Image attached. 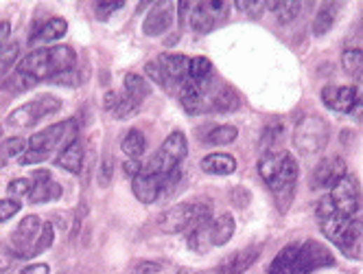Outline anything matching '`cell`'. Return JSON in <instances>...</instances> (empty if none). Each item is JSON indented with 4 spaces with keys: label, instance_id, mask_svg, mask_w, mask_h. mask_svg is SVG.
Here are the masks:
<instances>
[{
    "label": "cell",
    "instance_id": "6da1fadb",
    "mask_svg": "<svg viewBox=\"0 0 363 274\" xmlns=\"http://www.w3.org/2000/svg\"><path fill=\"white\" fill-rule=\"evenodd\" d=\"M210 219V207L202 202H184L175 204L169 211H165L158 219L160 230H165L167 235H177L184 230H193L197 224Z\"/></svg>",
    "mask_w": 363,
    "mask_h": 274
},
{
    "label": "cell",
    "instance_id": "7a4b0ae2",
    "mask_svg": "<svg viewBox=\"0 0 363 274\" xmlns=\"http://www.w3.org/2000/svg\"><path fill=\"white\" fill-rule=\"evenodd\" d=\"M186 154H189V141L184 132H171L167 141L160 145V150L151 156L149 164L144 169L160 178H167L173 171H177L179 162L186 158Z\"/></svg>",
    "mask_w": 363,
    "mask_h": 274
},
{
    "label": "cell",
    "instance_id": "3957f363",
    "mask_svg": "<svg viewBox=\"0 0 363 274\" xmlns=\"http://www.w3.org/2000/svg\"><path fill=\"white\" fill-rule=\"evenodd\" d=\"M331 138V127L322 117H304L294 130V145L296 150L304 156L320 154Z\"/></svg>",
    "mask_w": 363,
    "mask_h": 274
},
{
    "label": "cell",
    "instance_id": "277c9868",
    "mask_svg": "<svg viewBox=\"0 0 363 274\" xmlns=\"http://www.w3.org/2000/svg\"><path fill=\"white\" fill-rule=\"evenodd\" d=\"M60 99L57 97H53V95H42L38 99H33L20 107H15L13 112L9 115L7 119V125L11 127H18V130H27V127H33V125H38L42 119L50 117V115H55L57 110H60Z\"/></svg>",
    "mask_w": 363,
    "mask_h": 274
},
{
    "label": "cell",
    "instance_id": "5b68a950",
    "mask_svg": "<svg viewBox=\"0 0 363 274\" xmlns=\"http://www.w3.org/2000/svg\"><path fill=\"white\" fill-rule=\"evenodd\" d=\"M77 125L75 121H62V123H55L46 127L42 132H35L31 138H29V150L33 152H40L44 154L46 158L50 156L53 150H64L68 143L77 141Z\"/></svg>",
    "mask_w": 363,
    "mask_h": 274
},
{
    "label": "cell",
    "instance_id": "8992f818",
    "mask_svg": "<svg viewBox=\"0 0 363 274\" xmlns=\"http://www.w3.org/2000/svg\"><path fill=\"white\" fill-rule=\"evenodd\" d=\"M296 182H298V162L296 158L285 152L282 164H280V171L276 174V178L269 182V189L271 195L276 200V207L280 213H285L294 202V193H296Z\"/></svg>",
    "mask_w": 363,
    "mask_h": 274
},
{
    "label": "cell",
    "instance_id": "52a82bcc",
    "mask_svg": "<svg viewBox=\"0 0 363 274\" xmlns=\"http://www.w3.org/2000/svg\"><path fill=\"white\" fill-rule=\"evenodd\" d=\"M315 215H317V224L322 228V233L329 237V240L337 246L339 242V237L343 235V230L348 228L350 224V219L352 217H346V215H341L335 204H333V200L329 195H324L317 207H315Z\"/></svg>",
    "mask_w": 363,
    "mask_h": 274
},
{
    "label": "cell",
    "instance_id": "ba28073f",
    "mask_svg": "<svg viewBox=\"0 0 363 274\" xmlns=\"http://www.w3.org/2000/svg\"><path fill=\"white\" fill-rule=\"evenodd\" d=\"M335 263V257L329 248H324L317 242H304L300 244L298 252V274H311L320 268H329Z\"/></svg>",
    "mask_w": 363,
    "mask_h": 274
},
{
    "label": "cell",
    "instance_id": "9c48e42d",
    "mask_svg": "<svg viewBox=\"0 0 363 274\" xmlns=\"http://www.w3.org/2000/svg\"><path fill=\"white\" fill-rule=\"evenodd\" d=\"M40 230H42V222H40L38 215H29L18 224V228L11 235V248L18 257L29 259V252H31L35 240H38Z\"/></svg>",
    "mask_w": 363,
    "mask_h": 274
},
{
    "label": "cell",
    "instance_id": "30bf717a",
    "mask_svg": "<svg viewBox=\"0 0 363 274\" xmlns=\"http://www.w3.org/2000/svg\"><path fill=\"white\" fill-rule=\"evenodd\" d=\"M335 209L346 215V217H355V213L359 211V187H357V180L346 176L343 180H339L337 185L333 187L331 195Z\"/></svg>",
    "mask_w": 363,
    "mask_h": 274
},
{
    "label": "cell",
    "instance_id": "8fae6325",
    "mask_svg": "<svg viewBox=\"0 0 363 274\" xmlns=\"http://www.w3.org/2000/svg\"><path fill=\"white\" fill-rule=\"evenodd\" d=\"M348 176V169H346V162H343V158L339 156H331V158H324L313 176H311V185L315 189H324V187H335L339 180H343Z\"/></svg>",
    "mask_w": 363,
    "mask_h": 274
},
{
    "label": "cell",
    "instance_id": "7c38bea8",
    "mask_svg": "<svg viewBox=\"0 0 363 274\" xmlns=\"http://www.w3.org/2000/svg\"><path fill=\"white\" fill-rule=\"evenodd\" d=\"M226 3H202L195 5V9L191 11V27L197 33H208L212 27H217V20L219 18H226Z\"/></svg>",
    "mask_w": 363,
    "mask_h": 274
},
{
    "label": "cell",
    "instance_id": "4fadbf2b",
    "mask_svg": "<svg viewBox=\"0 0 363 274\" xmlns=\"http://www.w3.org/2000/svg\"><path fill=\"white\" fill-rule=\"evenodd\" d=\"M162 187H165V178H160V176H156V174H149L147 169H142V171L132 180L134 195L140 200L142 204H153L156 200L162 195Z\"/></svg>",
    "mask_w": 363,
    "mask_h": 274
},
{
    "label": "cell",
    "instance_id": "5bb4252c",
    "mask_svg": "<svg viewBox=\"0 0 363 274\" xmlns=\"http://www.w3.org/2000/svg\"><path fill=\"white\" fill-rule=\"evenodd\" d=\"M171 25H173V9H171V3L165 0V3H156L153 9L147 13L142 31L144 35H149V38H158V35L167 33Z\"/></svg>",
    "mask_w": 363,
    "mask_h": 274
},
{
    "label": "cell",
    "instance_id": "9a60e30c",
    "mask_svg": "<svg viewBox=\"0 0 363 274\" xmlns=\"http://www.w3.org/2000/svg\"><path fill=\"white\" fill-rule=\"evenodd\" d=\"M18 70L25 72V75H31L38 81H46L53 77L50 72V64H48V48H35L31 51L25 60L18 62Z\"/></svg>",
    "mask_w": 363,
    "mask_h": 274
},
{
    "label": "cell",
    "instance_id": "2e32d148",
    "mask_svg": "<svg viewBox=\"0 0 363 274\" xmlns=\"http://www.w3.org/2000/svg\"><path fill=\"white\" fill-rule=\"evenodd\" d=\"M322 101L339 115H350L357 105L350 86H326L322 90Z\"/></svg>",
    "mask_w": 363,
    "mask_h": 274
},
{
    "label": "cell",
    "instance_id": "e0dca14e",
    "mask_svg": "<svg viewBox=\"0 0 363 274\" xmlns=\"http://www.w3.org/2000/svg\"><path fill=\"white\" fill-rule=\"evenodd\" d=\"M337 248L348 259H363V219H350L348 228L339 237Z\"/></svg>",
    "mask_w": 363,
    "mask_h": 274
},
{
    "label": "cell",
    "instance_id": "ac0fdd59",
    "mask_svg": "<svg viewBox=\"0 0 363 274\" xmlns=\"http://www.w3.org/2000/svg\"><path fill=\"white\" fill-rule=\"evenodd\" d=\"M33 189L29 193L31 204H40V202H50V200H60L62 195V187L55 180L50 178V174L46 169L35 171L33 174Z\"/></svg>",
    "mask_w": 363,
    "mask_h": 274
},
{
    "label": "cell",
    "instance_id": "d6986e66",
    "mask_svg": "<svg viewBox=\"0 0 363 274\" xmlns=\"http://www.w3.org/2000/svg\"><path fill=\"white\" fill-rule=\"evenodd\" d=\"M158 64L162 68V72H165V77L171 84H186L189 81V66H191V60L184 58V55H162V58H158Z\"/></svg>",
    "mask_w": 363,
    "mask_h": 274
},
{
    "label": "cell",
    "instance_id": "ffe728a7",
    "mask_svg": "<svg viewBox=\"0 0 363 274\" xmlns=\"http://www.w3.org/2000/svg\"><path fill=\"white\" fill-rule=\"evenodd\" d=\"M103 107L110 112L114 119H130V117H136L138 110H140V103L134 101L132 97H127L125 93H107L103 97Z\"/></svg>",
    "mask_w": 363,
    "mask_h": 274
},
{
    "label": "cell",
    "instance_id": "44dd1931",
    "mask_svg": "<svg viewBox=\"0 0 363 274\" xmlns=\"http://www.w3.org/2000/svg\"><path fill=\"white\" fill-rule=\"evenodd\" d=\"M48 64H50L53 77H55V75H66V72L75 70V66H77V53L72 51L70 46H66V44L50 46L48 48Z\"/></svg>",
    "mask_w": 363,
    "mask_h": 274
},
{
    "label": "cell",
    "instance_id": "7402d4cb",
    "mask_svg": "<svg viewBox=\"0 0 363 274\" xmlns=\"http://www.w3.org/2000/svg\"><path fill=\"white\" fill-rule=\"evenodd\" d=\"M179 103L182 107L186 110L189 115H199L202 110L206 107V95H204V88L197 86L195 81H186L182 84V90H179Z\"/></svg>",
    "mask_w": 363,
    "mask_h": 274
},
{
    "label": "cell",
    "instance_id": "603a6c76",
    "mask_svg": "<svg viewBox=\"0 0 363 274\" xmlns=\"http://www.w3.org/2000/svg\"><path fill=\"white\" fill-rule=\"evenodd\" d=\"M68 31V22L64 20V18H50L48 22H44L38 33L31 35L29 44L31 46H38V44H48V42H57L60 38H64Z\"/></svg>",
    "mask_w": 363,
    "mask_h": 274
},
{
    "label": "cell",
    "instance_id": "cb8c5ba5",
    "mask_svg": "<svg viewBox=\"0 0 363 274\" xmlns=\"http://www.w3.org/2000/svg\"><path fill=\"white\" fill-rule=\"evenodd\" d=\"M261 254V246H249V248H243L239 250L237 254H232L228 261H224L221 266V272L224 274H243L252 268V263L259 259Z\"/></svg>",
    "mask_w": 363,
    "mask_h": 274
},
{
    "label": "cell",
    "instance_id": "d4e9b609",
    "mask_svg": "<svg viewBox=\"0 0 363 274\" xmlns=\"http://www.w3.org/2000/svg\"><path fill=\"white\" fill-rule=\"evenodd\" d=\"M298 252L300 244H289L278 254L269 268V274H298Z\"/></svg>",
    "mask_w": 363,
    "mask_h": 274
},
{
    "label": "cell",
    "instance_id": "484cf974",
    "mask_svg": "<svg viewBox=\"0 0 363 274\" xmlns=\"http://www.w3.org/2000/svg\"><path fill=\"white\" fill-rule=\"evenodd\" d=\"M55 162H57V167H62V169H66L70 174H79L81 164H83V145L79 143V138L68 143L66 148L60 152Z\"/></svg>",
    "mask_w": 363,
    "mask_h": 274
},
{
    "label": "cell",
    "instance_id": "4316f807",
    "mask_svg": "<svg viewBox=\"0 0 363 274\" xmlns=\"http://www.w3.org/2000/svg\"><path fill=\"white\" fill-rule=\"evenodd\" d=\"M202 169L210 176H230L237 171V158L230 154H208L202 160Z\"/></svg>",
    "mask_w": 363,
    "mask_h": 274
},
{
    "label": "cell",
    "instance_id": "83f0119b",
    "mask_svg": "<svg viewBox=\"0 0 363 274\" xmlns=\"http://www.w3.org/2000/svg\"><path fill=\"white\" fill-rule=\"evenodd\" d=\"M234 235V219L230 213H224L217 219H212L210 228V246H226Z\"/></svg>",
    "mask_w": 363,
    "mask_h": 274
},
{
    "label": "cell",
    "instance_id": "f1b7e54d",
    "mask_svg": "<svg viewBox=\"0 0 363 274\" xmlns=\"http://www.w3.org/2000/svg\"><path fill=\"white\" fill-rule=\"evenodd\" d=\"M339 9H341L339 3H326V5H322V9L317 11L315 20H313V35H315V38H322V35H326V33L333 29L337 15H339Z\"/></svg>",
    "mask_w": 363,
    "mask_h": 274
},
{
    "label": "cell",
    "instance_id": "f546056e",
    "mask_svg": "<svg viewBox=\"0 0 363 274\" xmlns=\"http://www.w3.org/2000/svg\"><path fill=\"white\" fill-rule=\"evenodd\" d=\"M210 107L217 110V112H234V110L241 107V97H239V93H237L234 88L221 86V88L212 95Z\"/></svg>",
    "mask_w": 363,
    "mask_h": 274
},
{
    "label": "cell",
    "instance_id": "4dcf8cb0",
    "mask_svg": "<svg viewBox=\"0 0 363 274\" xmlns=\"http://www.w3.org/2000/svg\"><path fill=\"white\" fill-rule=\"evenodd\" d=\"M123 93L127 97H132L134 101L142 103L144 99H147L151 95V86L149 81L136 75V72H130V75H125V81H123Z\"/></svg>",
    "mask_w": 363,
    "mask_h": 274
},
{
    "label": "cell",
    "instance_id": "1f68e13d",
    "mask_svg": "<svg viewBox=\"0 0 363 274\" xmlns=\"http://www.w3.org/2000/svg\"><path fill=\"white\" fill-rule=\"evenodd\" d=\"M210 228H212V217L206 219V222H202V224H197L191 230L189 248L195 250V252H206L210 248Z\"/></svg>",
    "mask_w": 363,
    "mask_h": 274
},
{
    "label": "cell",
    "instance_id": "d6a6232c",
    "mask_svg": "<svg viewBox=\"0 0 363 274\" xmlns=\"http://www.w3.org/2000/svg\"><path fill=\"white\" fill-rule=\"evenodd\" d=\"M212 75V62L208 58H193L189 66V79L195 81L197 86H202L206 90V84Z\"/></svg>",
    "mask_w": 363,
    "mask_h": 274
},
{
    "label": "cell",
    "instance_id": "836d02e7",
    "mask_svg": "<svg viewBox=\"0 0 363 274\" xmlns=\"http://www.w3.org/2000/svg\"><path fill=\"white\" fill-rule=\"evenodd\" d=\"M144 148H147V138L140 130H130L121 141V150L130 158H140L144 154Z\"/></svg>",
    "mask_w": 363,
    "mask_h": 274
},
{
    "label": "cell",
    "instance_id": "e575fe53",
    "mask_svg": "<svg viewBox=\"0 0 363 274\" xmlns=\"http://www.w3.org/2000/svg\"><path fill=\"white\" fill-rule=\"evenodd\" d=\"M239 136V130L234 125H217L210 132H206L204 141L208 145H230Z\"/></svg>",
    "mask_w": 363,
    "mask_h": 274
},
{
    "label": "cell",
    "instance_id": "d590c367",
    "mask_svg": "<svg viewBox=\"0 0 363 274\" xmlns=\"http://www.w3.org/2000/svg\"><path fill=\"white\" fill-rule=\"evenodd\" d=\"M269 7H274V13H276L280 25H289L300 13L302 3H294V0H282V3H269Z\"/></svg>",
    "mask_w": 363,
    "mask_h": 274
},
{
    "label": "cell",
    "instance_id": "8d00e7d4",
    "mask_svg": "<svg viewBox=\"0 0 363 274\" xmlns=\"http://www.w3.org/2000/svg\"><path fill=\"white\" fill-rule=\"evenodd\" d=\"M341 66L346 72H350L352 77L363 72V48H348L341 58Z\"/></svg>",
    "mask_w": 363,
    "mask_h": 274
},
{
    "label": "cell",
    "instance_id": "74e56055",
    "mask_svg": "<svg viewBox=\"0 0 363 274\" xmlns=\"http://www.w3.org/2000/svg\"><path fill=\"white\" fill-rule=\"evenodd\" d=\"M18 53H20L18 42H7L5 48L0 51V77H5L7 72L13 68V64L18 62Z\"/></svg>",
    "mask_w": 363,
    "mask_h": 274
},
{
    "label": "cell",
    "instance_id": "f35d334b",
    "mask_svg": "<svg viewBox=\"0 0 363 274\" xmlns=\"http://www.w3.org/2000/svg\"><path fill=\"white\" fill-rule=\"evenodd\" d=\"M53 224L50 222H44L42 224V230H40V235H38V240H35V244H33V248H31V252H29V259L31 257H38V254H42L44 250H48L50 248V244H53Z\"/></svg>",
    "mask_w": 363,
    "mask_h": 274
},
{
    "label": "cell",
    "instance_id": "ab89813d",
    "mask_svg": "<svg viewBox=\"0 0 363 274\" xmlns=\"http://www.w3.org/2000/svg\"><path fill=\"white\" fill-rule=\"evenodd\" d=\"M29 148V141L20 138V136H13V138H7L3 145H0V150H3L5 158H15V156H22Z\"/></svg>",
    "mask_w": 363,
    "mask_h": 274
},
{
    "label": "cell",
    "instance_id": "60d3db41",
    "mask_svg": "<svg viewBox=\"0 0 363 274\" xmlns=\"http://www.w3.org/2000/svg\"><path fill=\"white\" fill-rule=\"evenodd\" d=\"M35 84H38V79H33L31 75H25V72H20V70H15V75L9 79V88L15 90V93H22V90H29V88H33Z\"/></svg>",
    "mask_w": 363,
    "mask_h": 274
},
{
    "label": "cell",
    "instance_id": "b9f144b4",
    "mask_svg": "<svg viewBox=\"0 0 363 274\" xmlns=\"http://www.w3.org/2000/svg\"><path fill=\"white\" fill-rule=\"evenodd\" d=\"M31 189H33V180L31 178H18V180H13L11 185H9V195L11 197H25V195L31 193Z\"/></svg>",
    "mask_w": 363,
    "mask_h": 274
},
{
    "label": "cell",
    "instance_id": "7bdbcfd3",
    "mask_svg": "<svg viewBox=\"0 0 363 274\" xmlns=\"http://www.w3.org/2000/svg\"><path fill=\"white\" fill-rule=\"evenodd\" d=\"M112 174H114V167H112V158L110 156H103L101 158V164H99V174H97V180L101 187H107L112 182Z\"/></svg>",
    "mask_w": 363,
    "mask_h": 274
},
{
    "label": "cell",
    "instance_id": "ee69618b",
    "mask_svg": "<svg viewBox=\"0 0 363 274\" xmlns=\"http://www.w3.org/2000/svg\"><path fill=\"white\" fill-rule=\"evenodd\" d=\"M20 209H22V204L15 202V200H0V224L11 219L15 213H20Z\"/></svg>",
    "mask_w": 363,
    "mask_h": 274
},
{
    "label": "cell",
    "instance_id": "f6af8a7d",
    "mask_svg": "<svg viewBox=\"0 0 363 274\" xmlns=\"http://www.w3.org/2000/svg\"><path fill=\"white\" fill-rule=\"evenodd\" d=\"M121 7H125V3H95V15L99 18V20H107L114 11H118Z\"/></svg>",
    "mask_w": 363,
    "mask_h": 274
},
{
    "label": "cell",
    "instance_id": "bcb514c9",
    "mask_svg": "<svg viewBox=\"0 0 363 274\" xmlns=\"http://www.w3.org/2000/svg\"><path fill=\"white\" fill-rule=\"evenodd\" d=\"M15 257H18V254L13 252V248H11V246H7V244H0V272L9 270Z\"/></svg>",
    "mask_w": 363,
    "mask_h": 274
},
{
    "label": "cell",
    "instance_id": "7dc6e473",
    "mask_svg": "<svg viewBox=\"0 0 363 274\" xmlns=\"http://www.w3.org/2000/svg\"><path fill=\"white\" fill-rule=\"evenodd\" d=\"M147 75H149L156 84H160V86H169V81H167V77H165V72H162L158 60H153V62L147 64Z\"/></svg>",
    "mask_w": 363,
    "mask_h": 274
},
{
    "label": "cell",
    "instance_id": "c3c4849f",
    "mask_svg": "<svg viewBox=\"0 0 363 274\" xmlns=\"http://www.w3.org/2000/svg\"><path fill=\"white\" fill-rule=\"evenodd\" d=\"M160 272V263H153V261H138L130 274H156Z\"/></svg>",
    "mask_w": 363,
    "mask_h": 274
},
{
    "label": "cell",
    "instance_id": "681fc988",
    "mask_svg": "<svg viewBox=\"0 0 363 274\" xmlns=\"http://www.w3.org/2000/svg\"><path fill=\"white\" fill-rule=\"evenodd\" d=\"M350 90H352V95H355L357 105H363V72H359V75H355Z\"/></svg>",
    "mask_w": 363,
    "mask_h": 274
},
{
    "label": "cell",
    "instance_id": "f907efd6",
    "mask_svg": "<svg viewBox=\"0 0 363 274\" xmlns=\"http://www.w3.org/2000/svg\"><path fill=\"white\" fill-rule=\"evenodd\" d=\"M237 5L243 7L245 13L252 15V18H259L261 11H263V7H267V3H261V0H254V3H237Z\"/></svg>",
    "mask_w": 363,
    "mask_h": 274
},
{
    "label": "cell",
    "instance_id": "816d5d0a",
    "mask_svg": "<svg viewBox=\"0 0 363 274\" xmlns=\"http://www.w3.org/2000/svg\"><path fill=\"white\" fill-rule=\"evenodd\" d=\"M123 167H125V174L130 176L132 180H134V178H136V176H138V174H140L142 169H144L142 164L138 162V158H130V160H125V164H123Z\"/></svg>",
    "mask_w": 363,
    "mask_h": 274
},
{
    "label": "cell",
    "instance_id": "f5cc1de1",
    "mask_svg": "<svg viewBox=\"0 0 363 274\" xmlns=\"http://www.w3.org/2000/svg\"><path fill=\"white\" fill-rule=\"evenodd\" d=\"M42 160H46V156H44V154H40V152H33V150H27V152L20 156V164H22V167H25V164L42 162Z\"/></svg>",
    "mask_w": 363,
    "mask_h": 274
},
{
    "label": "cell",
    "instance_id": "db71d44e",
    "mask_svg": "<svg viewBox=\"0 0 363 274\" xmlns=\"http://www.w3.org/2000/svg\"><path fill=\"white\" fill-rule=\"evenodd\" d=\"M50 268L46 263H33V266H27L20 274H48Z\"/></svg>",
    "mask_w": 363,
    "mask_h": 274
},
{
    "label": "cell",
    "instance_id": "11a10c76",
    "mask_svg": "<svg viewBox=\"0 0 363 274\" xmlns=\"http://www.w3.org/2000/svg\"><path fill=\"white\" fill-rule=\"evenodd\" d=\"M9 33H11V25L9 22H0V51H3L5 44L9 42Z\"/></svg>",
    "mask_w": 363,
    "mask_h": 274
},
{
    "label": "cell",
    "instance_id": "9f6ffc18",
    "mask_svg": "<svg viewBox=\"0 0 363 274\" xmlns=\"http://www.w3.org/2000/svg\"><path fill=\"white\" fill-rule=\"evenodd\" d=\"M5 162H7V158H5L3 150H0V169H3V167H5Z\"/></svg>",
    "mask_w": 363,
    "mask_h": 274
}]
</instances>
